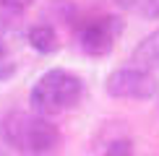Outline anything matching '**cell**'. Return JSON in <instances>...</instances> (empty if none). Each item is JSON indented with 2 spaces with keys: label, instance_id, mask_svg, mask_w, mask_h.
Here are the masks:
<instances>
[{
  "label": "cell",
  "instance_id": "cell-1",
  "mask_svg": "<svg viewBox=\"0 0 159 156\" xmlns=\"http://www.w3.org/2000/svg\"><path fill=\"white\" fill-rule=\"evenodd\" d=\"M3 138L24 156H47L60 143V130L42 115L11 112L3 120Z\"/></svg>",
  "mask_w": 159,
  "mask_h": 156
},
{
  "label": "cell",
  "instance_id": "cell-2",
  "mask_svg": "<svg viewBox=\"0 0 159 156\" xmlns=\"http://www.w3.org/2000/svg\"><path fill=\"white\" fill-rule=\"evenodd\" d=\"M81 96H84V81L63 68H52L44 76H39V81L29 91L34 115H42V117L73 109L81 102Z\"/></svg>",
  "mask_w": 159,
  "mask_h": 156
},
{
  "label": "cell",
  "instance_id": "cell-3",
  "mask_svg": "<svg viewBox=\"0 0 159 156\" xmlns=\"http://www.w3.org/2000/svg\"><path fill=\"white\" fill-rule=\"evenodd\" d=\"M104 89L112 99H136V102H146L159 91L157 78L151 76V70L143 68H117L112 70L104 81Z\"/></svg>",
  "mask_w": 159,
  "mask_h": 156
},
{
  "label": "cell",
  "instance_id": "cell-4",
  "mask_svg": "<svg viewBox=\"0 0 159 156\" xmlns=\"http://www.w3.org/2000/svg\"><path fill=\"white\" fill-rule=\"evenodd\" d=\"M123 18L117 16H102L84 21L78 29V47L89 57H104L115 47V39L123 34Z\"/></svg>",
  "mask_w": 159,
  "mask_h": 156
},
{
  "label": "cell",
  "instance_id": "cell-5",
  "mask_svg": "<svg viewBox=\"0 0 159 156\" xmlns=\"http://www.w3.org/2000/svg\"><path fill=\"white\" fill-rule=\"evenodd\" d=\"M130 60L136 63V68L143 70H159V29L151 31L149 37H143L141 42L133 47Z\"/></svg>",
  "mask_w": 159,
  "mask_h": 156
},
{
  "label": "cell",
  "instance_id": "cell-6",
  "mask_svg": "<svg viewBox=\"0 0 159 156\" xmlns=\"http://www.w3.org/2000/svg\"><path fill=\"white\" fill-rule=\"evenodd\" d=\"M26 39H29L31 50L42 52V55H52V52H57V34L55 29H52L50 24H34L29 29V34H26Z\"/></svg>",
  "mask_w": 159,
  "mask_h": 156
},
{
  "label": "cell",
  "instance_id": "cell-7",
  "mask_svg": "<svg viewBox=\"0 0 159 156\" xmlns=\"http://www.w3.org/2000/svg\"><path fill=\"white\" fill-rule=\"evenodd\" d=\"M123 11L133 13V16H141L146 21H157L159 18V0H115Z\"/></svg>",
  "mask_w": 159,
  "mask_h": 156
},
{
  "label": "cell",
  "instance_id": "cell-8",
  "mask_svg": "<svg viewBox=\"0 0 159 156\" xmlns=\"http://www.w3.org/2000/svg\"><path fill=\"white\" fill-rule=\"evenodd\" d=\"M104 156H133V143L128 138H120V141H112L107 146Z\"/></svg>",
  "mask_w": 159,
  "mask_h": 156
},
{
  "label": "cell",
  "instance_id": "cell-9",
  "mask_svg": "<svg viewBox=\"0 0 159 156\" xmlns=\"http://www.w3.org/2000/svg\"><path fill=\"white\" fill-rule=\"evenodd\" d=\"M13 76H16V60L11 55H3L0 57V81H8Z\"/></svg>",
  "mask_w": 159,
  "mask_h": 156
},
{
  "label": "cell",
  "instance_id": "cell-10",
  "mask_svg": "<svg viewBox=\"0 0 159 156\" xmlns=\"http://www.w3.org/2000/svg\"><path fill=\"white\" fill-rule=\"evenodd\" d=\"M29 3H31V0H0V5H3V8H11V11H16V13H21Z\"/></svg>",
  "mask_w": 159,
  "mask_h": 156
},
{
  "label": "cell",
  "instance_id": "cell-11",
  "mask_svg": "<svg viewBox=\"0 0 159 156\" xmlns=\"http://www.w3.org/2000/svg\"><path fill=\"white\" fill-rule=\"evenodd\" d=\"M0 156H5V154H0Z\"/></svg>",
  "mask_w": 159,
  "mask_h": 156
}]
</instances>
